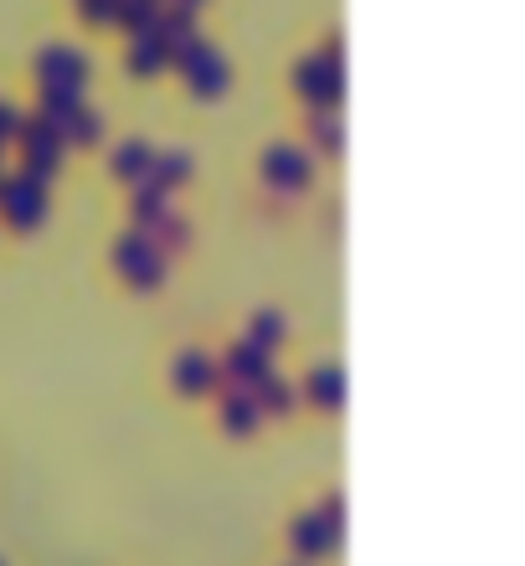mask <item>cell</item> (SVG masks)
I'll return each mask as SVG.
<instances>
[{"label":"cell","instance_id":"1","mask_svg":"<svg viewBox=\"0 0 525 566\" xmlns=\"http://www.w3.org/2000/svg\"><path fill=\"white\" fill-rule=\"evenodd\" d=\"M304 546H309V552L330 546V541H325V525H304Z\"/></svg>","mask_w":525,"mask_h":566}]
</instances>
